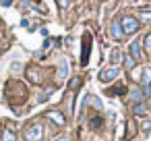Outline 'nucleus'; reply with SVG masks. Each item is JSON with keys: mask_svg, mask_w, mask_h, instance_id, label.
<instances>
[{"mask_svg": "<svg viewBox=\"0 0 151 141\" xmlns=\"http://www.w3.org/2000/svg\"><path fill=\"white\" fill-rule=\"evenodd\" d=\"M25 139L27 141H42L44 139V127L42 124H31L25 129Z\"/></svg>", "mask_w": 151, "mask_h": 141, "instance_id": "f257e3e1", "label": "nucleus"}, {"mask_svg": "<svg viewBox=\"0 0 151 141\" xmlns=\"http://www.w3.org/2000/svg\"><path fill=\"white\" fill-rule=\"evenodd\" d=\"M118 75H120V69H118V67H108V69L99 71L97 79H99L101 83H110V81H114V79H116Z\"/></svg>", "mask_w": 151, "mask_h": 141, "instance_id": "f03ea898", "label": "nucleus"}, {"mask_svg": "<svg viewBox=\"0 0 151 141\" xmlns=\"http://www.w3.org/2000/svg\"><path fill=\"white\" fill-rule=\"evenodd\" d=\"M122 29H124V33H134L137 29H139V19H134V17H122Z\"/></svg>", "mask_w": 151, "mask_h": 141, "instance_id": "7ed1b4c3", "label": "nucleus"}, {"mask_svg": "<svg viewBox=\"0 0 151 141\" xmlns=\"http://www.w3.org/2000/svg\"><path fill=\"white\" fill-rule=\"evenodd\" d=\"M89 50H91V35L85 33V40H83V54H81V64H83V67L89 62Z\"/></svg>", "mask_w": 151, "mask_h": 141, "instance_id": "20e7f679", "label": "nucleus"}, {"mask_svg": "<svg viewBox=\"0 0 151 141\" xmlns=\"http://www.w3.org/2000/svg\"><path fill=\"white\" fill-rule=\"evenodd\" d=\"M110 33H112V38H114V40H122V38H124L122 23H118V21H112V25H110Z\"/></svg>", "mask_w": 151, "mask_h": 141, "instance_id": "39448f33", "label": "nucleus"}, {"mask_svg": "<svg viewBox=\"0 0 151 141\" xmlns=\"http://www.w3.org/2000/svg\"><path fill=\"white\" fill-rule=\"evenodd\" d=\"M48 118H50V120H54L58 127H64V124H66V118H64V116H62V112H58V110L48 112Z\"/></svg>", "mask_w": 151, "mask_h": 141, "instance_id": "423d86ee", "label": "nucleus"}, {"mask_svg": "<svg viewBox=\"0 0 151 141\" xmlns=\"http://www.w3.org/2000/svg\"><path fill=\"white\" fill-rule=\"evenodd\" d=\"M128 50H130V52H128V54H130V56H134V58H137V60H139V58H141V44H139V42H132V44H130V48H128Z\"/></svg>", "mask_w": 151, "mask_h": 141, "instance_id": "0eeeda50", "label": "nucleus"}, {"mask_svg": "<svg viewBox=\"0 0 151 141\" xmlns=\"http://www.w3.org/2000/svg\"><path fill=\"white\" fill-rule=\"evenodd\" d=\"M132 112H134V114H145V112H147V106H145L143 102H137V104L132 106Z\"/></svg>", "mask_w": 151, "mask_h": 141, "instance_id": "6e6552de", "label": "nucleus"}, {"mask_svg": "<svg viewBox=\"0 0 151 141\" xmlns=\"http://www.w3.org/2000/svg\"><path fill=\"white\" fill-rule=\"evenodd\" d=\"M134 64H137V58L130 56V54H126V56H124V67H126V69H132Z\"/></svg>", "mask_w": 151, "mask_h": 141, "instance_id": "1a4fd4ad", "label": "nucleus"}, {"mask_svg": "<svg viewBox=\"0 0 151 141\" xmlns=\"http://www.w3.org/2000/svg\"><path fill=\"white\" fill-rule=\"evenodd\" d=\"M149 79H151V71H149V69H145L143 79H141V85H149Z\"/></svg>", "mask_w": 151, "mask_h": 141, "instance_id": "9d476101", "label": "nucleus"}, {"mask_svg": "<svg viewBox=\"0 0 151 141\" xmlns=\"http://www.w3.org/2000/svg\"><path fill=\"white\" fill-rule=\"evenodd\" d=\"M2 137H4V141H17V137H15L11 131H4V133H2Z\"/></svg>", "mask_w": 151, "mask_h": 141, "instance_id": "9b49d317", "label": "nucleus"}, {"mask_svg": "<svg viewBox=\"0 0 151 141\" xmlns=\"http://www.w3.org/2000/svg\"><path fill=\"white\" fill-rule=\"evenodd\" d=\"M130 95H132V100H134V102H141V91H139V89H132V93H130Z\"/></svg>", "mask_w": 151, "mask_h": 141, "instance_id": "f8f14e48", "label": "nucleus"}, {"mask_svg": "<svg viewBox=\"0 0 151 141\" xmlns=\"http://www.w3.org/2000/svg\"><path fill=\"white\" fill-rule=\"evenodd\" d=\"M79 83H81V79H79V77H75V79L70 81V87H73V89H77V87H79Z\"/></svg>", "mask_w": 151, "mask_h": 141, "instance_id": "ddd939ff", "label": "nucleus"}, {"mask_svg": "<svg viewBox=\"0 0 151 141\" xmlns=\"http://www.w3.org/2000/svg\"><path fill=\"white\" fill-rule=\"evenodd\" d=\"M141 19L143 21H151V13H141Z\"/></svg>", "mask_w": 151, "mask_h": 141, "instance_id": "4468645a", "label": "nucleus"}, {"mask_svg": "<svg viewBox=\"0 0 151 141\" xmlns=\"http://www.w3.org/2000/svg\"><path fill=\"white\" fill-rule=\"evenodd\" d=\"M145 46H147V50H151V33L145 38Z\"/></svg>", "mask_w": 151, "mask_h": 141, "instance_id": "2eb2a0df", "label": "nucleus"}, {"mask_svg": "<svg viewBox=\"0 0 151 141\" xmlns=\"http://www.w3.org/2000/svg\"><path fill=\"white\" fill-rule=\"evenodd\" d=\"M112 60L116 62V60H120V52L118 50H114V54H112Z\"/></svg>", "mask_w": 151, "mask_h": 141, "instance_id": "dca6fc26", "label": "nucleus"}, {"mask_svg": "<svg viewBox=\"0 0 151 141\" xmlns=\"http://www.w3.org/2000/svg\"><path fill=\"white\" fill-rule=\"evenodd\" d=\"M143 91H145V95H151V85H143Z\"/></svg>", "mask_w": 151, "mask_h": 141, "instance_id": "f3484780", "label": "nucleus"}, {"mask_svg": "<svg viewBox=\"0 0 151 141\" xmlns=\"http://www.w3.org/2000/svg\"><path fill=\"white\" fill-rule=\"evenodd\" d=\"M58 4H60V9H66L68 7V0H58Z\"/></svg>", "mask_w": 151, "mask_h": 141, "instance_id": "a211bd4d", "label": "nucleus"}, {"mask_svg": "<svg viewBox=\"0 0 151 141\" xmlns=\"http://www.w3.org/2000/svg\"><path fill=\"white\" fill-rule=\"evenodd\" d=\"M66 75V62H62V69H60V77Z\"/></svg>", "mask_w": 151, "mask_h": 141, "instance_id": "6ab92c4d", "label": "nucleus"}, {"mask_svg": "<svg viewBox=\"0 0 151 141\" xmlns=\"http://www.w3.org/2000/svg\"><path fill=\"white\" fill-rule=\"evenodd\" d=\"M54 141H70V139H68V137H66V135H62V137H56V139H54Z\"/></svg>", "mask_w": 151, "mask_h": 141, "instance_id": "aec40b11", "label": "nucleus"}]
</instances>
